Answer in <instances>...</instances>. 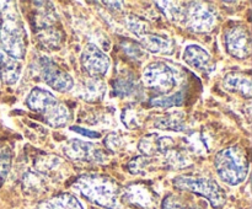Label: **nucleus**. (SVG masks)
I'll use <instances>...</instances> for the list:
<instances>
[{
	"label": "nucleus",
	"mask_w": 252,
	"mask_h": 209,
	"mask_svg": "<svg viewBox=\"0 0 252 209\" xmlns=\"http://www.w3.org/2000/svg\"><path fill=\"white\" fill-rule=\"evenodd\" d=\"M71 187L91 203L106 209L117 208L121 186L112 177L101 174H85L79 176Z\"/></svg>",
	"instance_id": "1"
},
{
	"label": "nucleus",
	"mask_w": 252,
	"mask_h": 209,
	"mask_svg": "<svg viewBox=\"0 0 252 209\" xmlns=\"http://www.w3.org/2000/svg\"><path fill=\"white\" fill-rule=\"evenodd\" d=\"M214 166L220 179L230 186H238L245 181L249 174V155L240 145L228 147L218 151Z\"/></svg>",
	"instance_id": "2"
},
{
	"label": "nucleus",
	"mask_w": 252,
	"mask_h": 209,
	"mask_svg": "<svg viewBox=\"0 0 252 209\" xmlns=\"http://www.w3.org/2000/svg\"><path fill=\"white\" fill-rule=\"evenodd\" d=\"M26 105L31 111L43 116L44 120L52 127H63L70 120L69 108L44 89H32L26 98Z\"/></svg>",
	"instance_id": "3"
},
{
	"label": "nucleus",
	"mask_w": 252,
	"mask_h": 209,
	"mask_svg": "<svg viewBox=\"0 0 252 209\" xmlns=\"http://www.w3.org/2000/svg\"><path fill=\"white\" fill-rule=\"evenodd\" d=\"M174 187L181 191H189L208 199L214 209H220L226 203V193L216 179L202 176H177L172 179Z\"/></svg>",
	"instance_id": "4"
},
{
	"label": "nucleus",
	"mask_w": 252,
	"mask_h": 209,
	"mask_svg": "<svg viewBox=\"0 0 252 209\" xmlns=\"http://www.w3.org/2000/svg\"><path fill=\"white\" fill-rule=\"evenodd\" d=\"M0 47L11 58L24 59L26 54L27 34L24 25L15 15L2 16L0 27Z\"/></svg>",
	"instance_id": "5"
},
{
	"label": "nucleus",
	"mask_w": 252,
	"mask_h": 209,
	"mask_svg": "<svg viewBox=\"0 0 252 209\" xmlns=\"http://www.w3.org/2000/svg\"><path fill=\"white\" fill-rule=\"evenodd\" d=\"M182 21L189 31L203 33L214 29L217 15L211 5L204 2H191L189 6L185 7Z\"/></svg>",
	"instance_id": "6"
},
{
	"label": "nucleus",
	"mask_w": 252,
	"mask_h": 209,
	"mask_svg": "<svg viewBox=\"0 0 252 209\" xmlns=\"http://www.w3.org/2000/svg\"><path fill=\"white\" fill-rule=\"evenodd\" d=\"M143 83L147 88L165 95L176 86L175 73L169 65L161 61L149 64L143 71Z\"/></svg>",
	"instance_id": "7"
},
{
	"label": "nucleus",
	"mask_w": 252,
	"mask_h": 209,
	"mask_svg": "<svg viewBox=\"0 0 252 209\" xmlns=\"http://www.w3.org/2000/svg\"><path fill=\"white\" fill-rule=\"evenodd\" d=\"M225 47L234 58H249L251 54V36L246 26L236 24L229 27L225 32Z\"/></svg>",
	"instance_id": "8"
},
{
	"label": "nucleus",
	"mask_w": 252,
	"mask_h": 209,
	"mask_svg": "<svg viewBox=\"0 0 252 209\" xmlns=\"http://www.w3.org/2000/svg\"><path fill=\"white\" fill-rule=\"evenodd\" d=\"M39 71L44 83L56 91L68 92L74 88L73 78L47 57L39 59Z\"/></svg>",
	"instance_id": "9"
},
{
	"label": "nucleus",
	"mask_w": 252,
	"mask_h": 209,
	"mask_svg": "<svg viewBox=\"0 0 252 209\" xmlns=\"http://www.w3.org/2000/svg\"><path fill=\"white\" fill-rule=\"evenodd\" d=\"M80 63L89 78H101L110 69V58L97 46L86 44L80 57Z\"/></svg>",
	"instance_id": "10"
},
{
	"label": "nucleus",
	"mask_w": 252,
	"mask_h": 209,
	"mask_svg": "<svg viewBox=\"0 0 252 209\" xmlns=\"http://www.w3.org/2000/svg\"><path fill=\"white\" fill-rule=\"evenodd\" d=\"M123 199L140 209H157L159 197L157 192L143 182H133L123 189Z\"/></svg>",
	"instance_id": "11"
},
{
	"label": "nucleus",
	"mask_w": 252,
	"mask_h": 209,
	"mask_svg": "<svg viewBox=\"0 0 252 209\" xmlns=\"http://www.w3.org/2000/svg\"><path fill=\"white\" fill-rule=\"evenodd\" d=\"M63 151L66 156L73 160H81L89 162H105L108 159V154L98 149L93 143L83 142L80 139H70L63 147Z\"/></svg>",
	"instance_id": "12"
},
{
	"label": "nucleus",
	"mask_w": 252,
	"mask_h": 209,
	"mask_svg": "<svg viewBox=\"0 0 252 209\" xmlns=\"http://www.w3.org/2000/svg\"><path fill=\"white\" fill-rule=\"evenodd\" d=\"M174 139L170 137L159 135L158 133H150L140 138L138 142V150L144 156H157V155H164L167 150L174 148Z\"/></svg>",
	"instance_id": "13"
},
{
	"label": "nucleus",
	"mask_w": 252,
	"mask_h": 209,
	"mask_svg": "<svg viewBox=\"0 0 252 209\" xmlns=\"http://www.w3.org/2000/svg\"><path fill=\"white\" fill-rule=\"evenodd\" d=\"M106 84L100 78H88L79 85L78 96L86 102L96 103L105 98Z\"/></svg>",
	"instance_id": "14"
},
{
	"label": "nucleus",
	"mask_w": 252,
	"mask_h": 209,
	"mask_svg": "<svg viewBox=\"0 0 252 209\" xmlns=\"http://www.w3.org/2000/svg\"><path fill=\"white\" fill-rule=\"evenodd\" d=\"M138 38L140 39V46L143 49L152 52V53H162L170 54L174 52V43L167 37H162L160 34H154L147 32Z\"/></svg>",
	"instance_id": "15"
},
{
	"label": "nucleus",
	"mask_w": 252,
	"mask_h": 209,
	"mask_svg": "<svg viewBox=\"0 0 252 209\" xmlns=\"http://www.w3.org/2000/svg\"><path fill=\"white\" fill-rule=\"evenodd\" d=\"M37 38L44 48L54 51L63 43L64 33L54 24L41 25L37 26Z\"/></svg>",
	"instance_id": "16"
},
{
	"label": "nucleus",
	"mask_w": 252,
	"mask_h": 209,
	"mask_svg": "<svg viewBox=\"0 0 252 209\" xmlns=\"http://www.w3.org/2000/svg\"><path fill=\"white\" fill-rule=\"evenodd\" d=\"M22 65L20 60L11 58L6 54L0 57V81L6 85H14L20 79Z\"/></svg>",
	"instance_id": "17"
},
{
	"label": "nucleus",
	"mask_w": 252,
	"mask_h": 209,
	"mask_svg": "<svg viewBox=\"0 0 252 209\" xmlns=\"http://www.w3.org/2000/svg\"><path fill=\"white\" fill-rule=\"evenodd\" d=\"M223 86L231 92H239L245 98H250L252 95V83L249 75L239 73H231L224 78Z\"/></svg>",
	"instance_id": "18"
},
{
	"label": "nucleus",
	"mask_w": 252,
	"mask_h": 209,
	"mask_svg": "<svg viewBox=\"0 0 252 209\" xmlns=\"http://www.w3.org/2000/svg\"><path fill=\"white\" fill-rule=\"evenodd\" d=\"M36 209H84V207L74 194L65 192L41 202Z\"/></svg>",
	"instance_id": "19"
},
{
	"label": "nucleus",
	"mask_w": 252,
	"mask_h": 209,
	"mask_svg": "<svg viewBox=\"0 0 252 209\" xmlns=\"http://www.w3.org/2000/svg\"><path fill=\"white\" fill-rule=\"evenodd\" d=\"M182 59L185 60V63L189 64L192 68L202 69L209 63L211 56L202 47L197 46V44H189L185 48L184 54H182Z\"/></svg>",
	"instance_id": "20"
},
{
	"label": "nucleus",
	"mask_w": 252,
	"mask_h": 209,
	"mask_svg": "<svg viewBox=\"0 0 252 209\" xmlns=\"http://www.w3.org/2000/svg\"><path fill=\"white\" fill-rule=\"evenodd\" d=\"M153 124H154V127L162 130L182 132V130L186 129V124H185V113H167V115L162 116V117L155 118Z\"/></svg>",
	"instance_id": "21"
},
{
	"label": "nucleus",
	"mask_w": 252,
	"mask_h": 209,
	"mask_svg": "<svg viewBox=\"0 0 252 209\" xmlns=\"http://www.w3.org/2000/svg\"><path fill=\"white\" fill-rule=\"evenodd\" d=\"M47 179L46 175L39 174L37 171H29L24 175L22 179V189L27 194H41L42 192L46 191Z\"/></svg>",
	"instance_id": "22"
},
{
	"label": "nucleus",
	"mask_w": 252,
	"mask_h": 209,
	"mask_svg": "<svg viewBox=\"0 0 252 209\" xmlns=\"http://www.w3.org/2000/svg\"><path fill=\"white\" fill-rule=\"evenodd\" d=\"M162 164L165 167L171 170H181L186 169L189 166V160L187 157V154H185L184 150L171 148L164 154V160Z\"/></svg>",
	"instance_id": "23"
},
{
	"label": "nucleus",
	"mask_w": 252,
	"mask_h": 209,
	"mask_svg": "<svg viewBox=\"0 0 252 209\" xmlns=\"http://www.w3.org/2000/svg\"><path fill=\"white\" fill-rule=\"evenodd\" d=\"M113 91H115L116 96L118 97H128V96H132L133 93L137 90V81L135 78L130 75H125V76H117L115 80L112 81Z\"/></svg>",
	"instance_id": "24"
},
{
	"label": "nucleus",
	"mask_w": 252,
	"mask_h": 209,
	"mask_svg": "<svg viewBox=\"0 0 252 209\" xmlns=\"http://www.w3.org/2000/svg\"><path fill=\"white\" fill-rule=\"evenodd\" d=\"M185 92L184 91H179V92L174 93V95H160L155 96V97L150 98L149 105L153 107L159 108H170L174 106H181L185 101Z\"/></svg>",
	"instance_id": "25"
},
{
	"label": "nucleus",
	"mask_w": 252,
	"mask_h": 209,
	"mask_svg": "<svg viewBox=\"0 0 252 209\" xmlns=\"http://www.w3.org/2000/svg\"><path fill=\"white\" fill-rule=\"evenodd\" d=\"M154 159L150 156L139 155L128 162V170L133 175H145L154 169Z\"/></svg>",
	"instance_id": "26"
},
{
	"label": "nucleus",
	"mask_w": 252,
	"mask_h": 209,
	"mask_svg": "<svg viewBox=\"0 0 252 209\" xmlns=\"http://www.w3.org/2000/svg\"><path fill=\"white\" fill-rule=\"evenodd\" d=\"M61 164V159L56 155L51 154H41L38 156L34 157L33 166L34 170L39 174L46 175L47 172L52 171V170L56 169L58 165Z\"/></svg>",
	"instance_id": "27"
},
{
	"label": "nucleus",
	"mask_w": 252,
	"mask_h": 209,
	"mask_svg": "<svg viewBox=\"0 0 252 209\" xmlns=\"http://www.w3.org/2000/svg\"><path fill=\"white\" fill-rule=\"evenodd\" d=\"M187 149L196 155H206L208 152V145L202 133H192L185 138Z\"/></svg>",
	"instance_id": "28"
},
{
	"label": "nucleus",
	"mask_w": 252,
	"mask_h": 209,
	"mask_svg": "<svg viewBox=\"0 0 252 209\" xmlns=\"http://www.w3.org/2000/svg\"><path fill=\"white\" fill-rule=\"evenodd\" d=\"M155 4L158 5L160 10L162 11V14L167 17L171 21L177 22L180 20H182L184 16V10L185 7L180 6L179 2L176 1H157Z\"/></svg>",
	"instance_id": "29"
},
{
	"label": "nucleus",
	"mask_w": 252,
	"mask_h": 209,
	"mask_svg": "<svg viewBox=\"0 0 252 209\" xmlns=\"http://www.w3.org/2000/svg\"><path fill=\"white\" fill-rule=\"evenodd\" d=\"M121 46H122L123 51L126 52V54H127L130 59H133V60L142 61L143 59L145 58L144 49L142 48V46H140L138 42L133 41V39H129V38H125L122 39V42H121Z\"/></svg>",
	"instance_id": "30"
},
{
	"label": "nucleus",
	"mask_w": 252,
	"mask_h": 209,
	"mask_svg": "<svg viewBox=\"0 0 252 209\" xmlns=\"http://www.w3.org/2000/svg\"><path fill=\"white\" fill-rule=\"evenodd\" d=\"M161 209H197L196 206L175 194H167L161 203Z\"/></svg>",
	"instance_id": "31"
},
{
	"label": "nucleus",
	"mask_w": 252,
	"mask_h": 209,
	"mask_svg": "<svg viewBox=\"0 0 252 209\" xmlns=\"http://www.w3.org/2000/svg\"><path fill=\"white\" fill-rule=\"evenodd\" d=\"M121 118H122L123 124L128 129H138L140 127L139 115H138V111L133 106H127L126 108H123Z\"/></svg>",
	"instance_id": "32"
},
{
	"label": "nucleus",
	"mask_w": 252,
	"mask_h": 209,
	"mask_svg": "<svg viewBox=\"0 0 252 209\" xmlns=\"http://www.w3.org/2000/svg\"><path fill=\"white\" fill-rule=\"evenodd\" d=\"M126 24H127V29L129 30L132 33H134L137 37L149 32V26H148L147 22H145L144 20L139 19L138 16H135V15L127 17Z\"/></svg>",
	"instance_id": "33"
},
{
	"label": "nucleus",
	"mask_w": 252,
	"mask_h": 209,
	"mask_svg": "<svg viewBox=\"0 0 252 209\" xmlns=\"http://www.w3.org/2000/svg\"><path fill=\"white\" fill-rule=\"evenodd\" d=\"M11 167V151L7 148L0 149V186L4 183Z\"/></svg>",
	"instance_id": "34"
},
{
	"label": "nucleus",
	"mask_w": 252,
	"mask_h": 209,
	"mask_svg": "<svg viewBox=\"0 0 252 209\" xmlns=\"http://www.w3.org/2000/svg\"><path fill=\"white\" fill-rule=\"evenodd\" d=\"M122 137L118 133H110L107 137L105 138V145L111 152H116L122 148Z\"/></svg>",
	"instance_id": "35"
},
{
	"label": "nucleus",
	"mask_w": 252,
	"mask_h": 209,
	"mask_svg": "<svg viewBox=\"0 0 252 209\" xmlns=\"http://www.w3.org/2000/svg\"><path fill=\"white\" fill-rule=\"evenodd\" d=\"M70 130H73V132L79 133V134L84 135V137L91 138V139H98V138L101 137L100 133L93 132V130H89V129H84V128L78 127V125H71Z\"/></svg>",
	"instance_id": "36"
},
{
	"label": "nucleus",
	"mask_w": 252,
	"mask_h": 209,
	"mask_svg": "<svg viewBox=\"0 0 252 209\" xmlns=\"http://www.w3.org/2000/svg\"><path fill=\"white\" fill-rule=\"evenodd\" d=\"M1 22H2V15L1 12H0V27H1Z\"/></svg>",
	"instance_id": "37"
},
{
	"label": "nucleus",
	"mask_w": 252,
	"mask_h": 209,
	"mask_svg": "<svg viewBox=\"0 0 252 209\" xmlns=\"http://www.w3.org/2000/svg\"><path fill=\"white\" fill-rule=\"evenodd\" d=\"M1 54H2V53H1V52H0V57H1Z\"/></svg>",
	"instance_id": "38"
}]
</instances>
